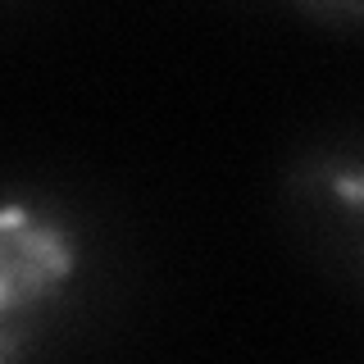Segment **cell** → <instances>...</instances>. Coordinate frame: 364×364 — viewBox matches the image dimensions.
Instances as JSON below:
<instances>
[{
    "mask_svg": "<svg viewBox=\"0 0 364 364\" xmlns=\"http://www.w3.org/2000/svg\"><path fill=\"white\" fill-rule=\"evenodd\" d=\"M73 259L64 228L23 205H0V360L28 346L73 273Z\"/></svg>",
    "mask_w": 364,
    "mask_h": 364,
    "instance_id": "1",
    "label": "cell"
},
{
    "mask_svg": "<svg viewBox=\"0 0 364 364\" xmlns=\"http://www.w3.org/2000/svg\"><path fill=\"white\" fill-rule=\"evenodd\" d=\"M291 228L337 278L364 287V168L305 164L287 187Z\"/></svg>",
    "mask_w": 364,
    "mask_h": 364,
    "instance_id": "2",
    "label": "cell"
},
{
    "mask_svg": "<svg viewBox=\"0 0 364 364\" xmlns=\"http://www.w3.org/2000/svg\"><path fill=\"white\" fill-rule=\"evenodd\" d=\"M314 14L333 18V23H364V0H301Z\"/></svg>",
    "mask_w": 364,
    "mask_h": 364,
    "instance_id": "3",
    "label": "cell"
}]
</instances>
